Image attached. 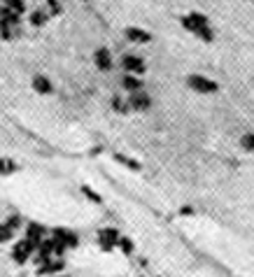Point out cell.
<instances>
[{
    "mask_svg": "<svg viewBox=\"0 0 254 277\" xmlns=\"http://www.w3.org/2000/svg\"><path fill=\"white\" fill-rule=\"evenodd\" d=\"M182 26H184L187 30H191V33H196V35H198L200 40H206V42H212L210 21H208V17H203V14L191 12V14H187V17H182Z\"/></svg>",
    "mask_w": 254,
    "mask_h": 277,
    "instance_id": "6da1fadb",
    "label": "cell"
},
{
    "mask_svg": "<svg viewBox=\"0 0 254 277\" xmlns=\"http://www.w3.org/2000/svg\"><path fill=\"white\" fill-rule=\"evenodd\" d=\"M119 231L117 229H100L96 235L98 245H100V249L103 252H112V249H117V245H119Z\"/></svg>",
    "mask_w": 254,
    "mask_h": 277,
    "instance_id": "7a4b0ae2",
    "label": "cell"
},
{
    "mask_svg": "<svg viewBox=\"0 0 254 277\" xmlns=\"http://www.w3.org/2000/svg\"><path fill=\"white\" fill-rule=\"evenodd\" d=\"M187 84L194 91H198V93H215V91L219 89L217 82H212L210 77H203V75H189Z\"/></svg>",
    "mask_w": 254,
    "mask_h": 277,
    "instance_id": "3957f363",
    "label": "cell"
},
{
    "mask_svg": "<svg viewBox=\"0 0 254 277\" xmlns=\"http://www.w3.org/2000/svg\"><path fill=\"white\" fill-rule=\"evenodd\" d=\"M35 249H37V245L35 242H30V240H21V242H17L14 245V249H12V259L17 261V263H26V261L35 254Z\"/></svg>",
    "mask_w": 254,
    "mask_h": 277,
    "instance_id": "277c9868",
    "label": "cell"
},
{
    "mask_svg": "<svg viewBox=\"0 0 254 277\" xmlns=\"http://www.w3.org/2000/svg\"><path fill=\"white\" fill-rule=\"evenodd\" d=\"M54 240L56 242H61L66 249H75L79 245V238H77V233L75 231H70V229H54Z\"/></svg>",
    "mask_w": 254,
    "mask_h": 277,
    "instance_id": "5b68a950",
    "label": "cell"
},
{
    "mask_svg": "<svg viewBox=\"0 0 254 277\" xmlns=\"http://www.w3.org/2000/svg\"><path fill=\"white\" fill-rule=\"evenodd\" d=\"M63 268H66L63 259H49L47 263H42L40 268H37V275L40 277H56V275L63 272Z\"/></svg>",
    "mask_w": 254,
    "mask_h": 277,
    "instance_id": "8992f818",
    "label": "cell"
},
{
    "mask_svg": "<svg viewBox=\"0 0 254 277\" xmlns=\"http://www.w3.org/2000/svg\"><path fill=\"white\" fill-rule=\"evenodd\" d=\"M121 66H124V70H126L128 75H140V73H145V61L140 59V56H124Z\"/></svg>",
    "mask_w": 254,
    "mask_h": 277,
    "instance_id": "52a82bcc",
    "label": "cell"
},
{
    "mask_svg": "<svg viewBox=\"0 0 254 277\" xmlns=\"http://www.w3.org/2000/svg\"><path fill=\"white\" fill-rule=\"evenodd\" d=\"M26 240L40 245V242L44 240V226H42V224H37V221H28V224H26Z\"/></svg>",
    "mask_w": 254,
    "mask_h": 277,
    "instance_id": "ba28073f",
    "label": "cell"
},
{
    "mask_svg": "<svg viewBox=\"0 0 254 277\" xmlns=\"http://www.w3.org/2000/svg\"><path fill=\"white\" fill-rule=\"evenodd\" d=\"M93 63H96L100 70H105V73H108V70H112V54H110V49L108 47L98 49L96 54H93Z\"/></svg>",
    "mask_w": 254,
    "mask_h": 277,
    "instance_id": "9c48e42d",
    "label": "cell"
},
{
    "mask_svg": "<svg viewBox=\"0 0 254 277\" xmlns=\"http://www.w3.org/2000/svg\"><path fill=\"white\" fill-rule=\"evenodd\" d=\"M149 105H151V98L149 96L140 93V91L131 93V100H128V107H131V109H147Z\"/></svg>",
    "mask_w": 254,
    "mask_h": 277,
    "instance_id": "30bf717a",
    "label": "cell"
},
{
    "mask_svg": "<svg viewBox=\"0 0 254 277\" xmlns=\"http://www.w3.org/2000/svg\"><path fill=\"white\" fill-rule=\"evenodd\" d=\"M126 37L131 40V42H140V44H145L151 40V35L147 33V30H140L135 28V26H131V28H126Z\"/></svg>",
    "mask_w": 254,
    "mask_h": 277,
    "instance_id": "8fae6325",
    "label": "cell"
},
{
    "mask_svg": "<svg viewBox=\"0 0 254 277\" xmlns=\"http://www.w3.org/2000/svg\"><path fill=\"white\" fill-rule=\"evenodd\" d=\"M19 17L21 14H17V12H12L10 7H0V24H10V26H17L19 28Z\"/></svg>",
    "mask_w": 254,
    "mask_h": 277,
    "instance_id": "7c38bea8",
    "label": "cell"
},
{
    "mask_svg": "<svg viewBox=\"0 0 254 277\" xmlns=\"http://www.w3.org/2000/svg\"><path fill=\"white\" fill-rule=\"evenodd\" d=\"M33 89H35L37 93H52V91H54V86H52V82H49L47 77L37 75V77L33 79Z\"/></svg>",
    "mask_w": 254,
    "mask_h": 277,
    "instance_id": "4fadbf2b",
    "label": "cell"
},
{
    "mask_svg": "<svg viewBox=\"0 0 254 277\" xmlns=\"http://www.w3.org/2000/svg\"><path fill=\"white\" fill-rule=\"evenodd\" d=\"M124 89H128L131 93H135V91L142 89V82H140L135 75H126V77H124Z\"/></svg>",
    "mask_w": 254,
    "mask_h": 277,
    "instance_id": "5bb4252c",
    "label": "cell"
},
{
    "mask_svg": "<svg viewBox=\"0 0 254 277\" xmlns=\"http://www.w3.org/2000/svg\"><path fill=\"white\" fill-rule=\"evenodd\" d=\"M17 170H19V165L12 158H0V175H12Z\"/></svg>",
    "mask_w": 254,
    "mask_h": 277,
    "instance_id": "9a60e30c",
    "label": "cell"
},
{
    "mask_svg": "<svg viewBox=\"0 0 254 277\" xmlns=\"http://www.w3.org/2000/svg\"><path fill=\"white\" fill-rule=\"evenodd\" d=\"M115 158L121 163V165H126V168H131V170H140V168H142L135 158H128V156H124V154H115Z\"/></svg>",
    "mask_w": 254,
    "mask_h": 277,
    "instance_id": "2e32d148",
    "label": "cell"
},
{
    "mask_svg": "<svg viewBox=\"0 0 254 277\" xmlns=\"http://www.w3.org/2000/svg\"><path fill=\"white\" fill-rule=\"evenodd\" d=\"M117 247L121 249V254H126V256H131V254H133V240H128V238H119V245H117Z\"/></svg>",
    "mask_w": 254,
    "mask_h": 277,
    "instance_id": "e0dca14e",
    "label": "cell"
},
{
    "mask_svg": "<svg viewBox=\"0 0 254 277\" xmlns=\"http://www.w3.org/2000/svg\"><path fill=\"white\" fill-rule=\"evenodd\" d=\"M14 233H17V231H12L7 224H0V242H10L14 238Z\"/></svg>",
    "mask_w": 254,
    "mask_h": 277,
    "instance_id": "ac0fdd59",
    "label": "cell"
},
{
    "mask_svg": "<svg viewBox=\"0 0 254 277\" xmlns=\"http://www.w3.org/2000/svg\"><path fill=\"white\" fill-rule=\"evenodd\" d=\"M5 3V7H10L12 12H17V14H21L26 10V5H24V0H3Z\"/></svg>",
    "mask_w": 254,
    "mask_h": 277,
    "instance_id": "d6986e66",
    "label": "cell"
},
{
    "mask_svg": "<svg viewBox=\"0 0 254 277\" xmlns=\"http://www.w3.org/2000/svg\"><path fill=\"white\" fill-rule=\"evenodd\" d=\"M44 21H47V14L42 10H35V12L30 14V24L33 26H44Z\"/></svg>",
    "mask_w": 254,
    "mask_h": 277,
    "instance_id": "ffe728a7",
    "label": "cell"
},
{
    "mask_svg": "<svg viewBox=\"0 0 254 277\" xmlns=\"http://www.w3.org/2000/svg\"><path fill=\"white\" fill-rule=\"evenodd\" d=\"M14 33H19V28H17V26H10V24H0V35L5 37V40H10V37H12Z\"/></svg>",
    "mask_w": 254,
    "mask_h": 277,
    "instance_id": "44dd1931",
    "label": "cell"
},
{
    "mask_svg": "<svg viewBox=\"0 0 254 277\" xmlns=\"http://www.w3.org/2000/svg\"><path fill=\"white\" fill-rule=\"evenodd\" d=\"M5 224H7V226H10L12 231H19V229H21V214H12V217L7 219Z\"/></svg>",
    "mask_w": 254,
    "mask_h": 277,
    "instance_id": "7402d4cb",
    "label": "cell"
},
{
    "mask_svg": "<svg viewBox=\"0 0 254 277\" xmlns=\"http://www.w3.org/2000/svg\"><path fill=\"white\" fill-rule=\"evenodd\" d=\"M82 191H84V193H86V198L93 200V203H103V198H100V196H98V193L93 191L91 187H82Z\"/></svg>",
    "mask_w": 254,
    "mask_h": 277,
    "instance_id": "603a6c76",
    "label": "cell"
},
{
    "mask_svg": "<svg viewBox=\"0 0 254 277\" xmlns=\"http://www.w3.org/2000/svg\"><path fill=\"white\" fill-rule=\"evenodd\" d=\"M242 147H245L247 151H254V133H249V135L242 138Z\"/></svg>",
    "mask_w": 254,
    "mask_h": 277,
    "instance_id": "cb8c5ba5",
    "label": "cell"
},
{
    "mask_svg": "<svg viewBox=\"0 0 254 277\" xmlns=\"http://www.w3.org/2000/svg\"><path fill=\"white\" fill-rule=\"evenodd\" d=\"M47 5H49V12L52 14H61V3L59 0H47Z\"/></svg>",
    "mask_w": 254,
    "mask_h": 277,
    "instance_id": "d4e9b609",
    "label": "cell"
},
{
    "mask_svg": "<svg viewBox=\"0 0 254 277\" xmlns=\"http://www.w3.org/2000/svg\"><path fill=\"white\" fill-rule=\"evenodd\" d=\"M56 277H66V275H56Z\"/></svg>",
    "mask_w": 254,
    "mask_h": 277,
    "instance_id": "484cf974",
    "label": "cell"
}]
</instances>
